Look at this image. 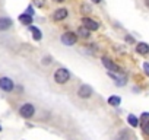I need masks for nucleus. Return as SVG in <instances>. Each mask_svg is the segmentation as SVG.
<instances>
[{"label":"nucleus","instance_id":"f257e3e1","mask_svg":"<svg viewBox=\"0 0 149 140\" xmlns=\"http://www.w3.org/2000/svg\"><path fill=\"white\" fill-rule=\"evenodd\" d=\"M69 79H70L69 70H66V69H57L56 72H54V80H56V83L64 85Z\"/></svg>","mask_w":149,"mask_h":140},{"label":"nucleus","instance_id":"f03ea898","mask_svg":"<svg viewBox=\"0 0 149 140\" xmlns=\"http://www.w3.org/2000/svg\"><path fill=\"white\" fill-rule=\"evenodd\" d=\"M34 112H35V108H34V105L29 104V102L24 104V105L21 107V110H19V114H21V117H24V118H31V117L34 115Z\"/></svg>","mask_w":149,"mask_h":140},{"label":"nucleus","instance_id":"7ed1b4c3","mask_svg":"<svg viewBox=\"0 0 149 140\" xmlns=\"http://www.w3.org/2000/svg\"><path fill=\"white\" fill-rule=\"evenodd\" d=\"M76 41H78V35L74 34V32H64L63 35H61V42L64 44V45H73V44H76Z\"/></svg>","mask_w":149,"mask_h":140},{"label":"nucleus","instance_id":"20e7f679","mask_svg":"<svg viewBox=\"0 0 149 140\" xmlns=\"http://www.w3.org/2000/svg\"><path fill=\"white\" fill-rule=\"evenodd\" d=\"M15 88L12 79L9 78H0V89H3L5 92H12Z\"/></svg>","mask_w":149,"mask_h":140},{"label":"nucleus","instance_id":"39448f33","mask_svg":"<svg viewBox=\"0 0 149 140\" xmlns=\"http://www.w3.org/2000/svg\"><path fill=\"white\" fill-rule=\"evenodd\" d=\"M91 95H92V88H91L89 85H82V86L78 89V96H79V98L86 99V98H89Z\"/></svg>","mask_w":149,"mask_h":140},{"label":"nucleus","instance_id":"423d86ee","mask_svg":"<svg viewBox=\"0 0 149 140\" xmlns=\"http://www.w3.org/2000/svg\"><path fill=\"white\" fill-rule=\"evenodd\" d=\"M82 24H84V26L88 28L89 31H97V29L100 28V24H98L97 21L91 19V18H84V19H82Z\"/></svg>","mask_w":149,"mask_h":140},{"label":"nucleus","instance_id":"0eeeda50","mask_svg":"<svg viewBox=\"0 0 149 140\" xmlns=\"http://www.w3.org/2000/svg\"><path fill=\"white\" fill-rule=\"evenodd\" d=\"M101 61H102V64L110 70V72H120V69H118V66L114 63V61H111L108 57H102L101 58Z\"/></svg>","mask_w":149,"mask_h":140},{"label":"nucleus","instance_id":"6e6552de","mask_svg":"<svg viewBox=\"0 0 149 140\" xmlns=\"http://www.w3.org/2000/svg\"><path fill=\"white\" fill-rule=\"evenodd\" d=\"M140 120H142V130H143V133L149 136V112H143Z\"/></svg>","mask_w":149,"mask_h":140},{"label":"nucleus","instance_id":"1a4fd4ad","mask_svg":"<svg viewBox=\"0 0 149 140\" xmlns=\"http://www.w3.org/2000/svg\"><path fill=\"white\" fill-rule=\"evenodd\" d=\"M67 15H69V10L64 9V8H61V9H57V10L54 12L53 18H54V21H63V19L67 18Z\"/></svg>","mask_w":149,"mask_h":140},{"label":"nucleus","instance_id":"9d476101","mask_svg":"<svg viewBox=\"0 0 149 140\" xmlns=\"http://www.w3.org/2000/svg\"><path fill=\"white\" fill-rule=\"evenodd\" d=\"M12 19L10 18H0V31H8L12 26Z\"/></svg>","mask_w":149,"mask_h":140},{"label":"nucleus","instance_id":"9b49d317","mask_svg":"<svg viewBox=\"0 0 149 140\" xmlns=\"http://www.w3.org/2000/svg\"><path fill=\"white\" fill-rule=\"evenodd\" d=\"M136 51L142 55H146V54H149V45L146 42H139L136 47Z\"/></svg>","mask_w":149,"mask_h":140},{"label":"nucleus","instance_id":"f8f14e48","mask_svg":"<svg viewBox=\"0 0 149 140\" xmlns=\"http://www.w3.org/2000/svg\"><path fill=\"white\" fill-rule=\"evenodd\" d=\"M29 31H31V34H32V38H34L35 41H41V38H42V34H41V31H40L37 26H32V25H29Z\"/></svg>","mask_w":149,"mask_h":140},{"label":"nucleus","instance_id":"ddd939ff","mask_svg":"<svg viewBox=\"0 0 149 140\" xmlns=\"http://www.w3.org/2000/svg\"><path fill=\"white\" fill-rule=\"evenodd\" d=\"M19 22L24 24V25H26V26H29V25L32 24V16L28 15V13H22V15L19 16Z\"/></svg>","mask_w":149,"mask_h":140},{"label":"nucleus","instance_id":"4468645a","mask_svg":"<svg viewBox=\"0 0 149 140\" xmlns=\"http://www.w3.org/2000/svg\"><path fill=\"white\" fill-rule=\"evenodd\" d=\"M108 75H110L116 82H117V85H118V86H123V85L126 83V78H120V76H117L114 72H108Z\"/></svg>","mask_w":149,"mask_h":140},{"label":"nucleus","instance_id":"2eb2a0df","mask_svg":"<svg viewBox=\"0 0 149 140\" xmlns=\"http://www.w3.org/2000/svg\"><path fill=\"white\" fill-rule=\"evenodd\" d=\"M127 123H129L132 127H137V125H139V118H137L136 115L130 114V115L127 117Z\"/></svg>","mask_w":149,"mask_h":140},{"label":"nucleus","instance_id":"dca6fc26","mask_svg":"<svg viewBox=\"0 0 149 140\" xmlns=\"http://www.w3.org/2000/svg\"><path fill=\"white\" fill-rule=\"evenodd\" d=\"M130 139V134L126 131V130H121L116 137H114V140H129Z\"/></svg>","mask_w":149,"mask_h":140},{"label":"nucleus","instance_id":"f3484780","mask_svg":"<svg viewBox=\"0 0 149 140\" xmlns=\"http://www.w3.org/2000/svg\"><path fill=\"white\" fill-rule=\"evenodd\" d=\"M108 104L111 107H118L121 104V99H120V96H110L108 98Z\"/></svg>","mask_w":149,"mask_h":140},{"label":"nucleus","instance_id":"a211bd4d","mask_svg":"<svg viewBox=\"0 0 149 140\" xmlns=\"http://www.w3.org/2000/svg\"><path fill=\"white\" fill-rule=\"evenodd\" d=\"M89 32H91V31H89L88 28H85L84 25L79 26V29H78V34H79L81 37H84V38H88V37H89Z\"/></svg>","mask_w":149,"mask_h":140},{"label":"nucleus","instance_id":"6ab92c4d","mask_svg":"<svg viewBox=\"0 0 149 140\" xmlns=\"http://www.w3.org/2000/svg\"><path fill=\"white\" fill-rule=\"evenodd\" d=\"M34 5L37 8H44L45 6V0H34Z\"/></svg>","mask_w":149,"mask_h":140},{"label":"nucleus","instance_id":"aec40b11","mask_svg":"<svg viewBox=\"0 0 149 140\" xmlns=\"http://www.w3.org/2000/svg\"><path fill=\"white\" fill-rule=\"evenodd\" d=\"M50 63H51V57L50 55H47V57L42 58V64H50Z\"/></svg>","mask_w":149,"mask_h":140},{"label":"nucleus","instance_id":"412c9836","mask_svg":"<svg viewBox=\"0 0 149 140\" xmlns=\"http://www.w3.org/2000/svg\"><path fill=\"white\" fill-rule=\"evenodd\" d=\"M143 69H145V73L149 76V63H143Z\"/></svg>","mask_w":149,"mask_h":140},{"label":"nucleus","instance_id":"4be33fe9","mask_svg":"<svg viewBox=\"0 0 149 140\" xmlns=\"http://www.w3.org/2000/svg\"><path fill=\"white\" fill-rule=\"evenodd\" d=\"M82 10H84V13H89L91 12L89 6H86V5H82Z\"/></svg>","mask_w":149,"mask_h":140},{"label":"nucleus","instance_id":"5701e85b","mask_svg":"<svg viewBox=\"0 0 149 140\" xmlns=\"http://www.w3.org/2000/svg\"><path fill=\"white\" fill-rule=\"evenodd\" d=\"M26 13L32 16V13H34V9H32V6H28V9H26Z\"/></svg>","mask_w":149,"mask_h":140},{"label":"nucleus","instance_id":"b1692460","mask_svg":"<svg viewBox=\"0 0 149 140\" xmlns=\"http://www.w3.org/2000/svg\"><path fill=\"white\" fill-rule=\"evenodd\" d=\"M92 2H94V3H101L102 0H92Z\"/></svg>","mask_w":149,"mask_h":140},{"label":"nucleus","instance_id":"393cba45","mask_svg":"<svg viewBox=\"0 0 149 140\" xmlns=\"http://www.w3.org/2000/svg\"><path fill=\"white\" fill-rule=\"evenodd\" d=\"M53 2H58V3H61V2H66V0H53Z\"/></svg>","mask_w":149,"mask_h":140},{"label":"nucleus","instance_id":"a878e982","mask_svg":"<svg viewBox=\"0 0 149 140\" xmlns=\"http://www.w3.org/2000/svg\"><path fill=\"white\" fill-rule=\"evenodd\" d=\"M145 3H146V5L149 6V0H145Z\"/></svg>","mask_w":149,"mask_h":140},{"label":"nucleus","instance_id":"bb28decb","mask_svg":"<svg viewBox=\"0 0 149 140\" xmlns=\"http://www.w3.org/2000/svg\"><path fill=\"white\" fill-rule=\"evenodd\" d=\"M0 131H2V125H0Z\"/></svg>","mask_w":149,"mask_h":140}]
</instances>
